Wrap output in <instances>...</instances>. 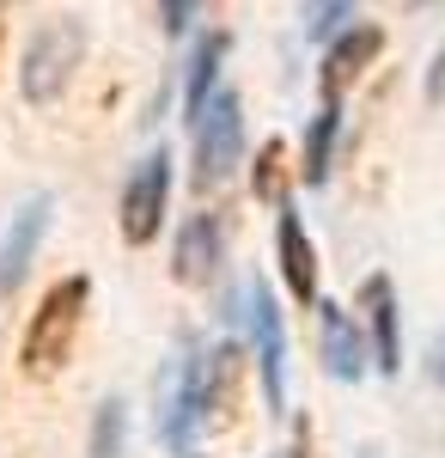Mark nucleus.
Here are the masks:
<instances>
[{
  "label": "nucleus",
  "mask_w": 445,
  "mask_h": 458,
  "mask_svg": "<svg viewBox=\"0 0 445 458\" xmlns=\"http://www.w3.org/2000/svg\"><path fill=\"white\" fill-rule=\"evenodd\" d=\"M86 306H92V282L86 276H68L43 293V306L25 324V343H19V367L25 379H55L68 367L73 343H80V324H86Z\"/></svg>",
  "instance_id": "obj_1"
},
{
  "label": "nucleus",
  "mask_w": 445,
  "mask_h": 458,
  "mask_svg": "<svg viewBox=\"0 0 445 458\" xmlns=\"http://www.w3.org/2000/svg\"><path fill=\"white\" fill-rule=\"evenodd\" d=\"M80 62H86V25L80 19L62 13L49 25H37L25 55H19V92H25V105H55L73 86Z\"/></svg>",
  "instance_id": "obj_2"
},
{
  "label": "nucleus",
  "mask_w": 445,
  "mask_h": 458,
  "mask_svg": "<svg viewBox=\"0 0 445 458\" xmlns=\"http://www.w3.org/2000/svg\"><path fill=\"white\" fill-rule=\"evenodd\" d=\"M189 129H196V190H220L244 159V98L220 86L189 116Z\"/></svg>",
  "instance_id": "obj_3"
},
{
  "label": "nucleus",
  "mask_w": 445,
  "mask_h": 458,
  "mask_svg": "<svg viewBox=\"0 0 445 458\" xmlns=\"http://www.w3.org/2000/svg\"><path fill=\"white\" fill-rule=\"evenodd\" d=\"M165 202H172V153L153 147L135 172H129V183H122V208H116L122 239L129 245H153L159 226H165Z\"/></svg>",
  "instance_id": "obj_4"
},
{
  "label": "nucleus",
  "mask_w": 445,
  "mask_h": 458,
  "mask_svg": "<svg viewBox=\"0 0 445 458\" xmlns=\"http://www.w3.org/2000/svg\"><path fill=\"white\" fill-rule=\"evenodd\" d=\"M244 324H250V349H256V373H263V403L274 416L287 410V324L269 287H244Z\"/></svg>",
  "instance_id": "obj_5"
},
{
  "label": "nucleus",
  "mask_w": 445,
  "mask_h": 458,
  "mask_svg": "<svg viewBox=\"0 0 445 458\" xmlns=\"http://www.w3.org/2000/svg\"><path fill=\"white\" fill-rule=\"evenodd\" d=\"M220 263H226V214H214V208L189 214L172 250V276L183 287H207L220 276Z\"/></svg>",
  "instance_id": "obj_6"
},
{
  "label": "nucleus",
  "mask_w": 445,
  "mask_h": 458,
  "mask_svg": "<svg viewBox=\"0 0 445 458\" xmlns=\"http://www.w3.org/2000/svg\"><path fill=\"white\" fill-rule=\"evenodd\" d=\"M378 49H384V31H378V25H342V31L330 37V49H323V73H317L323 105H342V92L378 62Z\"/></svg>",
  "instance_id": "obj_7"
},
{
  "label": "nucleus",
  "mask_w": 445,
  "mask_h": 458,
  "mask_svg": "<svg viewBox=\"0 0 445 458\" xmlns=\"http://www.w3.org/2000/svg\"><path fill=\"white\" fill-rule=\"evenodd\" d=\"M360 306H366V324H373V367L384 379H397L403 373V306H397L390 276H366Z\"/></svg>",
  "instance_id": "obj_8"
},
{
  "label": "nucleus",
  "mask_w": 445,
  "mask_h": 458,
  "mask_svg": "<svg viewBox=\"0 0 445 458\" xmlns=\"http://www.w3.org/2000/svg\"><path fill=\"white\" fill-rule=\"evenodd\" d=\"M49 214H55V202L31 196L25 208L13 214V226L0 233V293H19V282L31 276V257L43 245V233H49Z\"/></svg>",
  "instance_id": "obj_9"
},
{
  "label": "nucleus",
  "mask_w": 445,
  "mask_h": 458,
  "mask_svg": "<svg viewBox=\"0 0 445 458\" xmlns=\"http://www.w3.org/2000/svg\"><path fill=\"white\" fill-rule=\"evenodd\" d=\"M274 250H281V282H287V293L299 300V306H311L317 300V245L306 239V220L281 202V220H274Z\"/></svg>",
  "instance_id": "obj_10"
},
{
  "label": "nucleus",
  "mask_w": 445,
  "mask_h": 458,
  "mask_svg": "<svg viewBox=\"0 0 445 458\" xmlns=\"http://www.w3.org/2000/svg\"><path fill=\"white\" fill-rule=\"evenodd\" d=\"M323 373L342 379V386L366 379V336L342 306H323Z\"/></svg>",
  "instance_id": "obj_11"
},
{
  "label": "nucleus",
  "mask_w": 445,
  "mask_h": 458,
  "mask_svg": "<svg viewBox=\"0 0 445 458\" xmlns=\"http://www.w3.org/2000/svg\"><path fill=\"white\" fill-rule=\"evenodd\" d=\"M226 49H232V37L226 31H207L196 43V55H189V80H183V116H196V110L220 92V62H226Z\"/></svg>",
  "instance_id": "obj_12"
},
{
  "label": "nucleus",
  "mask_w": 445,
  "mask_h": 458,
  "mask_svg": "<svg viewBox=\"0 0 445 458\" xmlns=\"http://www.w3.org/2000/svg\"><path fill=\"white\" fill-rule=\"evenodd\" d=\"M336 135H342V105H323L311 116V135H306V159H299V177L306 190L330 183V159H336Z\"/></svg>",
  "instance_id": "obj_13"
},
{
  "label": "nucleus",
  "mask_w": 445,
  "mask_h": 458,
  "mask_svg": "<svg viewBox=\"0 0 445 458\" xmlns=\"http://www.w3.org/2000/svg\"><path fill=\"white\" fill-rule=\"evenodd\" d=\"M122 434H129L122 397H104L98 416H92V458H122Z\"/></svg>",
  "instance_id": "obj_14"
},
{
  "label": "nucleus",
  "mask_w": 445,
  "mask_h": 458,
  "mask_svg": "<svg viewBox=\"0 0 445 458\" xmlns=\"http://www.w3.org/2000/svg\"><path fill=\"white\" fill-rule=\"evenodd\" d=\"M354 6H360V0H306V19H299V25H306L311 43H330L342 25H354Z\"/></svg>",
  "instance_id": "obj_15"
},
{
  "label": "nucleus",
  "mask_w": 445,
  "mask_h": 458,
  "mask_svg": "<svg viewBox=\"0 0 445 458\" xmlns=\"http://www.w3.org/2000/svg\"><path fill=\"white\" fill-rule=\"evenodd\" d=\"M281 190V141H263L256 153V196H274Z\"/></svg>",
  "instance_id": "obj_16"
},
{
  "label": "nucleus",
  "mask_w": 445,
  "mask_h": 458,
  "mask_svg": "<svg viewBox=\"0 0 445 458\" xmlns=\"http://www.w3.org/2000/svg\"><path fill=\"white\" fill-rule=\"evenodd\" d=\"M196 6H202V0H159V25H165V31H189V19H196Z\"/></svg>",
  "instance_id": "obj_17"
},
{
  "label": "nucleus",
  "mask_w": 445,
  "mask_h": 458,
  "mask_svg": "<svg viewBox=\"0 0 445 458\" xmlns=\"http://www.w3.org/2000/svg\"><path fill=\"white\" fill-rule=\"evenodd\" d=\"M427 98H433V105H445V49L433 55V73H427Z\"/></svg>",
  "instance_id": "obj_18"
},
{
  "label": "nucleus",
  "mask_w": 445,
  "mask_h": 458,
  "mask_svg": "<svg viewBox=\"0 0 445 458\" xmlns=\"http://www.w3.org/2000/svg\"><path fill=\"white\" fill-rule=\"evenodd\" d=\"M360 458H378V453H360Z\"/></svg>",
  "instance_id": "obj_19"
}]
</instances>
